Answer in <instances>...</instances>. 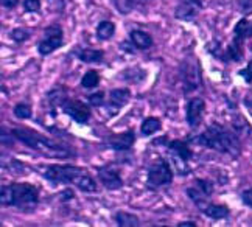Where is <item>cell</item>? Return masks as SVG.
<instances>
[{
    "label": "cell",
    "instance_id": "277c9868",
    "mask_svg": "<svg viewBox=\"0 0 252 227\" xmlns=\"http://www.w3.org/2000/svg\"><path fill=\"white\" fill-rule=\"evenodd\" d=\"M13 134L21 142H24L27 146L39 151L45 157H63L64 159V157L72 156V153L67 150V148L58 145V143L52 142L50 139H47V137L37 134V132H33L30 130H14Z\"/></svg>",
    "mask_w": 252,
    "mask_h": 227
},
{
    "label": "cell",
    "instance_id": "603a6c76",
    "mask_svg": "<svg viewBox=\"0 0 252 227\" xmlns=\"http://www.w3.org/2000/svg\"><path fill=\"white\" fill-rule=\"evenodd\" d=\"M14 115L17 118H21V120H27V118L32 117V107L28 104H25V103H19L14 107Z\"/></svg>",
    "mask_w": 252,
    "mask_h": 227
},
{
    "label": "cell",
    "instance_id": "4fadbf2b",
    "mask_svg": "<svg viewBox=\"0 0 252 227\" xmlns=\"http://www.w3.org/2000/svg\"><path fill=\"white\" fill-rule=\"evenodd\" d=\"M129 98H131V92L128 89H114L109 95V101H111V106L122 107L129 101Z\"/></svg>",
    "mask_w": 252,
    "mask_h": 227
},
{
    "label": "cell",
    "instance_id": "5b68a950",
    "mask_svg": "<svg viewBox=\"0 0 252 227\" xmlns=\"http://www.w3.org/2000/svg\"><path fill=\"white\" fill-rule=\"evenodd\" d=\"M173 179V171L165 161H158L151 165L148 171V184L151 187H162L170 184Z\"/></svg>",
    "mask_w": 252,
    "mask_h": 227
},
{
    "label": "cell",
    "instance_id": "d6a6232c",
    "mask_svg": "<svg viewBox=\"0 0 252 227\" xmlns=\"http://www.w3.org/2000/svg\"><path fill=\"white\" fill-rule=\"evenodd\" d=\"M181 227H196V223H191V221H184L179 224Z\"/></svg>",
    "mask_w": 252,
    "mask_h": 227
},
{
    "label": "cell",
    "instance_id": "7a4b0ae2",
    "mask_svg": "<svg viewBox=\"0 0 252 227\" xmlns=\"http://www.w3.org/2000/svg\"><path fill=\"white\" fill-rule=\"evenodd\" d=\"M195 142L198 145H204L220 153H227L232 156H237L240 153V145H238L237 137L232 132H227L224 128L220 125L209 126L207 131L204 134H201L199 137H196Z\"/></svg>",
    "mask_w": 252,
    "mask_h": 227
},
{
    "label": "cell",
    "instance_id": "6da1fadb",
    "mask_svg": "<svg viewBox=\"0 0 252 227\" xmlns=\"http://www.w3.org/2000/svg\"><path fill=\"white\" fill-rule=\"evenodd\" d=\"M45 179L55 184H75L83 192L92 193L96 192V182L92 179V176L84 173L78 166L72 165H52L47 166L44 173Z\"/></svg>",
    "mask_w": 252,
    "mask_h": 227
},
{
    "label": "cell",
    "instance_id": "52a82bcc",
    "mask_svg": "<svg viewBox=\"0 0 252 227\" xmlns=\"http://www.w3.org/2000/svg\"><path fill=\"white\" fill-rule=\"evenodd\" d=\"M204 100L199 97L191 98L187 104V123L191 128H196L202 118V114H204Z\"/></svg>",
    "mask_w": 252,
    "mask_h": 227
},
{
    "label": "cell",
    "instance_id": "ba28073f",
    "mask_svg": "<svg viewBox=\"0 0 252 227\" xmlns=\"http://www.w3.org/2000/svg\"><path fill=\"white\" fill-rule=\"evenodd\" d=\"M201 8L199 0H182L176 8V17L181 21H193Z\"/></svg>",
    "mask_w": 252,
    "mask_h": 227
},
{
    "label": "cell",
    "instance_id": "4316f807",
    "mask_svg": "<svg viewBox=\"0 0 252 227\" xmlns=\"http://www.w3.org/2000/svg\"><path fill=\"white\" fill-rule=\"evenodd\" d=\"M89 103L92 106H96V107L103 106V103H104V94L103 92H95V94H92L89 97Z\"/></svg>",
    "mask_w": 252,
    "mask_h": 227
},
{
    "label": "cell",
    "instance_id": "83f0119b",
    "mask_svg": "<svg viewBox=\"0 0 252 227\" xmlns=\"http://www.w3.org/2000/svg\"><path fill=\"white\" fill-rule=\"evenodd\" d=\"M198 189L204 193V195H210L212 192H213V185H212V182H209V181H204V179H199L198 181Z\"/></svg>",
    "mask_w": 252,
    "mask_h": 227
},
{
    "label": "cell",
    "instance_id": "ac0fdd59",
    "mask_svg": "<svg viewBox=\"0 0 252 227\" xmlns=\"http://www.w3.org/2000/svg\"><path fill=\"white\" fill-rule=\"evenodd\" d=\"M115 221H117L119 226L122 227H135L139 226V218L132 213L128 212H119L115 215Z\"/></svg>",
    "mask_w": 252,
    "mask_h": 227
},
{
    "label": "cell",
    "instance_id": "44dd1931",
    "mask_svg": "<svg viewBox=\"0 0 252 227\" xmlns=\"http://www.w3.org/2000/svg\"><path fill=\"white\" fill-rule=\"evenodd\" d=\"M159 130H160V122L158 120V118H147V120L142 123V128H140L143 135H151Z\"/></svg>",
    "mask_w": 252,
    "mask_h": 227
},
{
    "label": "cell",
    "instance_id": "f1b7e54d",
    "mask_svg": "<svg viewBox=\"0 0 252 227\" xmlns=\"http://www.w3.org/2000/svg\"><path fill=\"white\" fill-rule=\"evenodd\" d=\"M241 199H243V202H245L248 207H251V209H252V189L245 190L243 193H241Z\"/></svg>",
    "mask_w": 252,
    "mask_h": 227
},
{
    "label": "cell",
    "instance_id": "f546056e",
    "mask_svg": "<svg viewBox=\"0 0 252 227\" xmlns=\"http://www.w3.org/2000/svg\"><path fill=\"white\" fill-rule=\"evenodd\" d=\"M240 75L243 76L248 83H251V81H252V61L248 64V67L245 68V70H241V73H240Z\"/></svg>",
    "mask_w": 252,
    "mask_h": 227
},
{
    "label": "cell",
    "instance_id": "ffe728a7",
    "mask_svg": "<svg viewBox=\"0 0 252 227\" xmlns=\"http://www.w3.org/2000/svg\"><path fill=\"white\" fill-rule=\"evenodd\" d=\"M78 58L83 63H100L103 59V52L100 50H92V48H87V50H83Z\"/></svg>",
    "mask_w": 252,
    "mask_h": 227
},
{
    "label": "cell",
    "instance_id": "4dcf8cb0",
    "mask_svg": "<svg viewBox=\"0 0 252 227\" xmlns=\"http://www.w3.org/2000/svg\"><path fill=\"white\" fill-rule=\"evenodd\" d=\"M19 3V0H0V5L6 8H14Z\"/></svg>",
    "mask_w": 252,
    "mask_h": 227
},
{
    "label": "cell",
    "instance_id": "30bf717a",
    "mask_svg": "<svg viewBox=\"0 0 252 227\" xmlns=\"http://www.w3.org/2000/svg\"><path fill=\"white\" fill-rule=\"evenodd\" d=\"M134 132L128 131V132H123V134H117V135H112L108 139V143L111 148L117 151H125V150H129L134 143Z\"/></svg>",
    "mask_w": 252,
    "mask_h": 227
},
{
    "label": "cell",
    "instance_id": "9a60e30c",
    "mask_svg": "<svg viewBox=\"0 0 252 227\" xmlns=\"http://www.w3.org/2000/svg\"><path fill=\"white\" fill-rule=\"evenodd\" d=\"M204 213L206 216H209V218L212 220H224L229 216V209L226 205H207L204 209Z\"/></svg>",
    "mask_w": 252,
    "mask_h": 227
},
{
    "label": "cell",
    "instance_id": "7402d4cb",
    "mask_svg": "<svg viewBox=\"0 0 252 227\" xmlns=\"http://www.w3.org/2000/svg\"><path fill=\"white\" fill-rule=\"evenodd\" d=\"M100 81V78H98V73L91 70V72H87L84 76H83V80H81V86L83 87H87V89H91V87H95L96 84H98Z\"/></svg>",
    "mask_w": 252,
    "mask_h": 227
},
{
    "label": "cell",
    "instance_id": "7c38bea8",
    "mask_svg": "<svg viewBox=\"0 0 252 227\" xmlns=\"http://www.w3.org/2000/svg\"><path fill=\"white\" fill-rule=\"evenodd\" d=\"M131 42L134 44V47L140 48V50H147V48L151 47L153 39L150 37V34H147L145 32L134 30V32H131Z\"/></svg>",
    "mask_w": 252,
    "mask_h": 227
},
{
    "label": "cell",
    "instance_id": "d6986e66",
    "mask_svg": "<svg viewBox=\"0 0 252 227\" xmlns=\"http://www.w3.org/2000/svg\"><path fill=\"white\" fill-rule=\"evenodd\" d=\"M114 33H115V25L112 22L104 21L96 27V36H98V39H101V41H108V39L114 36Z\"/></svg>",
    "mask_w": 252,
    "mask_h": 227
},
{
    "label": "cell",
    "instance_id": "cb8c5ba5",
    "mask_svg": "<svg viewBox=\"0 0 252 227\" xmlns=\"http://www.w3.org/2000/svg\"><path fill=\"white\" fill-rule=\"evenodd\" d=\"M187 195H189V198H191L198 205L204 202L207 198V195H204L199 189H187Z\"/></svg>",
    "mask_w": 252,
    "mask_h": 227
},
{
    "label": "cell",
    "instance_id": "1f68e13d",
    "mask_svg": "<svg viewBox=\"0 0 252 227\" xmlns=\"http://www.w3.org/2000/svg\"><path fill=\"white\" fill-rule=\"evenodd\" d=\"M245 104H246V107H248L249 114L252 115V95H248V97L245 98Z\"/></svg>",
    "mask_w": 252,
    "mask_h": 227
},
{
    "label": "cell",
    "instance_id": "8992f818",
    "mask_svg": "<svg viewBox=\"0 0 252 227\" xmlns=\"http://www.w3.org/2000/svg\"><path fill=\"white\" fill-rule=\"evenodd\" d=\"M61 106H63V111L76 123H87L89 122L91 109L87 104H84L78 100H64L61 103Z\"/></svg>",
    "mask_w": 252,
    "mask_h": 227
},
{
    "label": "cell",
    "instance_id": "484cf974",
    "mask_svg": "<svg viewBox=\"0 0 252 227\" xmlns=\"http://www.w3.org/2000/svg\"><path fill=\"white\" fill-rule=\"evenodd\" d=\"M24 8L28 13H34L41 8V2L39 0H24Z\"/></svg>",
    "mask_w": 252,
    "mask_h": 227
},
{
    "label": "cell",
    "instance_id": "d4e9b609",
    "mask_svg": "<svg viewBox=\"0 0 252 227\" xmlns=\"http://www.w3.org/2000/svg\"><path fill=\"white\" fill-rule=\"evenodd\" d=\"M11 37H13V41H16V42H24V41H27L28 37H30V32L25 30V28H17L11 33Z\"/></svg>",
    "mask_w": 252,
    "mask_h": 227
},
{
    "label": "cell",
    "instance_id": "9c48e42d",
    "mask_svg": "<svg viewBox=\"0 0 252 227\" xmlns=\"http://www.w3.org/2000/svg\"><path fill=\"white\" fill-rule=\"evenodd\" d=\"M98 179L101 181V184L106 187V189H109V190H117L123 185L122 177L112 168H101L98 171Z\"/></svg>",
    "mask_w": 252,
    "mask_h": 227
},
{
    "label": "cell",
    "instance_id": "5bb4252c",
    "mask_svg": "<svg viewBox=\"0 0 252 227\" xmlns=\"http://www.w3.org/2000/svg\"><path fill=\"white\" fill-rule=\"evenodd\" d=\"M252 36V22L248 19H241L235 25V41L241 42Z\"/></svg>",
    "mask_w": 252,
    "mask_h": 227
},
{
    "label": "cell",
    "instance_id": "3957f363",
    "mask_svg": "<svg viewBox=\"0 0 252 227\" xmlns=\"http://www.w3.org/2000/svg\"><path fill=\"white\" fill-rule=\"evenodd\" d=\"M39 201V192L30 184H11L0 187V205L33 207Z\"/></svg>",
    "mask_w": 252,
    "mask_h": 227
},
{
    "label": "cell",
    "instance_id": "8fae6325",
    "mask_svg": "<svg viewBox=\"0 0 252 227\" xmlns=\"http://www.w3.org/2000/svg\"><path fill=\"white\" fill-rule=\"evenodd\" d=\"M63 45V36H45L44 41L39 44V53L42 56H47L53 53L55 50H58Z\"/></svg>",
    "mask_w": 252,
    "mask_h": 227
},
{
    "label": "cell",
    "instance_id": "e0dca14e",
    "mask_svg": "<svg viewBox=\"0 0 252 227\" xmlns=\"http://www.w3.org/2000/svg\"><path fill=\"white\" fill-rule=\"evenodd\" d=\"M170 154L171 156H176V157H181L184 161H189L190 156H191V151L187 143H182V142H171L170 145Z\"/></svg>",
    "mask_w": 252,
    "mask_h": 227
},
{
    "label": "cell",
    "instance_id": "2e32d148",
    "mask_svg": "<svg viewBox=\"0 0 252 227\" xmlns=\"http://www.w3.org/2000/svg\"><path fill=\"white\" fill-rule=\"evenodd\" d=\"M184 73H186V76H184L186 81L184 83L187 84V89H195L199 84V70L196 64L193 67L187 65V68H184Z\"/></svg>",
    "mask_w": 252,
    "mask_h": 227
}]
</instances>
